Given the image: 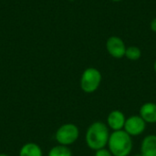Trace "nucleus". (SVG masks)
Masks as SVG:
<instances>
[{"instance_id":"11","label":"nucleus","mask_w":156,"mask_h":156,"mask_svg":"<svg viewBox=\"0 0 156 156\" xmlns=\"http://www.w3.org/2000/svg\"><path fill=\"white\" fill-rule=\"evenodd\" d=\"M48 156H72V152L68 146L59 144L49 151Z\"/></svg>"},{"instance_id":"2","label":"nucleus","mask_w":156,"mask_h":156,"mask_svg":"<svg viewBox=\"0 0 156 156\" xmlns=\"http://www.w3.org/2000/svg\"><path fill=\"white\" fill-rule=\"evenodd\" d=\"M107 146L113 156H129L133 147V137L124 130L113 132L110 135Z\"/></svg>"},{"instance_id":"8","label":"nucleus","mask_w":156,"mask_h":156,"mask_svg":"<svg viewBox=\"0 0 156 156\" xmlns=\"http://www.w3.org/2000/svg\"><path fill=\"white\" fill-rule=\"evenodd\" d=\"M139 115L144 120L146 123H156V103L155 102H145L144 103L139 111Z\"/></svg>"},{"instance_id":"5","label":"nucleus","mask_w":156,"mask_h":156,"mask_svg":"<svg viewBox=\"0 0 156 156\" xmlns=\"http://www.w3.org/2000/svg\"><path fill=\"white\" fill-rule=\"evenodd\" d=\"M146 122L140 115H132L126 119L124 131L132 137L143 134L146 129Z\"/></svg>"},{"instance_id":"15","label":"nucleus","mask_w":156,"mask_h":156,"mask_svg":"<svg viewBox=\"0 0 156 156\" xmlns=\"http://www.w3.org/2000/svg\"><path fill=\"white\" fill-rule=\"evenodd\" d=\"M154 70L155 71L156 73V60L154 61Z\"/></svg>"},{"instance_id":"18","label":"nucleus","mask_w":156,"mask_h":156,"mask_svg":"<svg viewBox=\"0 0 156 156\" xmlns=\"http://www.w3.org/2000/svg\"><path fill=\"white\" fill-rule=\"evenodd\" d=\"M69 1H74V0H69Z\"/></svg>"},{"instance_id":"3","label":"nucleus","mask_w":156,"mask_h":156,"mask_svg":"<svg viewBox=\"0 0 156 156\" xmlns=\"http://www.w3.org/2000/svg\"><path fill=\"white\" fill-rule=\"evenodd\" d=\"M102 76L101 71L96 68L86 69L80 78V89L85 93H93L101 86Z\"/></svg>"},{"instance_id":"4","label":"nucleus","mask_w":156,"mask_h":156,"mask_svg":"<svg viewBox=\"0 0 156 156\" xmlns=\"http://www.w3.org/2000/svg\"><path fill=\"white\" fill-rule=\"evenodd\" d=\"M80 136V130L77 125L73 123H66L61 125L55 135L57 142L60 145L69 146L73 144Z\"/></svg>"},{"instance_id":"9","label":"nucleus","mask_w":156,"mask_h":156,"mask_svg":"<svg viewBox=\"0 0 156 156\" xmlns=\"http://www.w3.org/2000/svg\"><path fill=\"white\" fill-rule=\"evenodd\" d=\"M140 154L142 156H156V135L145 136L141 144Z\"/></svg>"},{"instance_id":"17","label":"nucleus","mask_w":156,"mask_h":156,"mask_svg":"<svg viewBox=\"0 0 156 156\" xmlns=\"http://www.w3.org/2000/svg\"><path fill=\"white\" fill-rule=\"evenodd\" d=\"M0 156H8V155H6V154H0Z\"/></svg>"},{"instance_id":"16","label":"nucleus","mask_w":156,"mask_h":156,"mask_svg":"<svg viewBox=\"0 0 156 156\" xmlns=\"http://www.w3.org/2000/svg\"><path fill=\"white\" fill-rule=\"evenodd\" d=\"M112 1H113V2H121L122 0H112Z\"/></svg>"},{"instance_id":"1","label":"nucleus","mask_w":156,"mask_h":156,"mask_svg":"<svg viewBox=\"0 0 156 156\" xmlns=\"http://www.w3.org/2000/svg\"><path fill=\"white\" fill-rule=\"evenodd\" d=\"M110 135L109 127L106 123L102 122H94L88 127L86 132L85 141L87 146L94 152L106 148Z\"/></svg>"},{"instance_id":"7","label":"nucleus","mask_w":156,"mask_h":156,"mask_svg":"<svg viewBox=\"0 0 156 156\" xmlns=\"http://www.w3.org/2000/svg\"><path fill=\"white\" fill-rule=\"evenodd\" d=\"M126 117L124 113L120 110H113L112 111L107 117V126L109 129L112 130L113 132L122 131L124 129Z\"/></svg>"},{"instance_id":"13","label":"nucleus","mask_w":156,"mask_h":156,"mask_svg":"<svg viewBox=\"0 0 156 156\" xmlns=\"http://www.w3.org/2000/svg\"><path fill=\"white\" fill-rule=\"evenodd\" d=\"M94 156H113V155H112V154L110 152V150H109V149L103 148V149H101V150L96 151Z\"/></svg>"},{"instance_id":"12","label":"nucleus","mask_w":156,"mask_h":156,"mask_svg":"<svg viewBox=\"0 0 156 156\" xmlns=\"http://www.w3.org/2000/svg\"><path fill=\"white\" fill-rule=\"evenodd\" d=\"M125 57L132 61H136L142 57V50L136 46H130L126 48Z\"/></svg>"},{"instance_id":"6","label":"nucleus","mask_w":156,"mask_h":156,"mask_svg":"<svg viewBox=\"0 0 156 156\" xmlns=\"http://www.w3.org/2000/svg\"><path fill=\"white\" fill-rule=\"evenodd\" d=\"M126 48L124 41L117 36H112L106 41V49L110 56L114 58H122L125 57Z\"/></svg>"},{"instance_id":"14","label":"nucleus","mask_w":156,"mask_h":156,"mask_svg":"<svg viewBox=\"0 0 156 156\" xmlns=\"http://www.w3.org/2000/svg\"><path fill=\"white\" fill-rule=\"evenodd\" d=\"M150 27H151L152 31H154V32H155L156 33V17H154V18L151 21V23H150Z\"/></svg>"},{"instance_id":"10","label":"nucleus","mask_w":156,"mask_h":156,"mask_svg":"<svg viewBox=\"0 0 156 156\" xmlns=\"http://www.w3.org/2000/svg\"><path fill=\"white\" fill-rule=\"evenodd\" d=\"M19 156H42V150L37 144L28 143L21 148Z\"/></svg>"}]
</instances>
